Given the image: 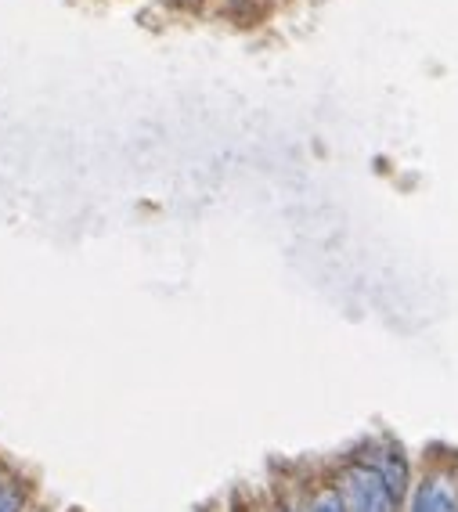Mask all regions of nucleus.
Segmentation results:
<instances>
[{"instance_id": "1", "label": "nucleus", "mask_w": 458, "mask_h": 512, "mask_svg": "<svg viewBox=\"0 0 458 512\" xmlns=\"http://www.w3.org/2000/svg\"><path fill=\"white\" fill-rule=\"evenodd\" d=\"M336 494L343 502V512H397V505H401L390 484L379 476V469H372L368 462L343 469Z\"/></svg>"}, {"instance_id": "2", "label": "nucleus", "mask_w": 458, "mask_h": 512, "mask_svg": "<svg viewBox=\"0 0 458 512\" xmlns=\"http://www.w3.org/2000/svg\"><path fill=\"white\" fill-rule=\"evenodd\" d=\"M458 502L451 487L444 480H426V484L415 491V502H412V512H455Z\"/></svg>"}, {"instance_id": "3", "label": "nucleus", "mask_w": 458, "mask_h": 512, "mask_svg": "<svg viewBox=\"0 0 458 512\" xmlns=\"http://www.w3.org/2000/svg\"><path fill=\"white\" fill-rule=\"evenodd\" d=\"M383 458H376V462H368L372 469H379V476H383L386 484H390V491L397 494V502L404 498V491H408V466H404V458L397 455V451H379Z\"/></svg>"}, {"instance_id": "4", "label": "nucleus", "mask_w": 458, "mask_h": 512, "mask_svg": "<svg viewBox=\"0 0 458 512\" xmlns=\"http://www.w3.org/2000/svg\"><path fill=\"white\" fill-rule=\"evenodd\" d=\"M26 505V487L0 480V512H22Z\"/></svg>"}, {"instance_id": "5", "label": "nucleus", "mask_w": 458, "mask_h": 512, "mask_svg": "<svg viewBox=\"0 0 458 512\" xmlns=\"http://www.w3.org/2000/svg\"><path fill=\"white\" fill-rule=\"evenodd\" d=\"M311 512H343V502H339V494L336 491H325L314 498Z\"/></svg>"}, {"instance_id": "6", "label": "nucleus", "mask_w": 458, "mask_h": 512, "mask_svg": "<svg viewBox=\"0 0 458 512\" xmlns=\"http://www.w3.org/2000/svg\"><path fill=\"white\" fill-rule=\"evenodd\" d=\"M278 512H289V509H278Z\"/></svg>"}, {"instance_id": "7", "label": "nucleus", "mask_w": 458, "mask_h": 512, "mask_svg": "<svg viewBox=\"0 0 458 512\" xmlns=\"http://www.w3.org/2000/svg\"><path fill=\"white\" fill-rule=\"evenodd\" d=\"M455 512H458V509H455Z\"/></svg>"}]
</instances>
